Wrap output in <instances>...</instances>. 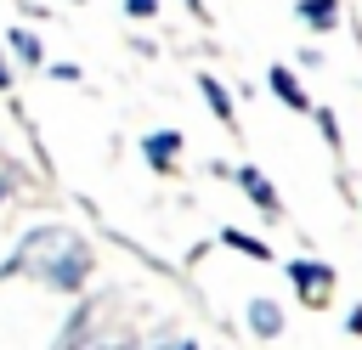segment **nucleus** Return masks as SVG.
Wrapping results in <instances>:
<instances>
[{
	"label": "nucleus",
	"instance_id": "f257e3e1",
	"mask_svg": "<svg viewBox=\"0 0 362 350\" xmlns=\"http://www.w3.org/2000/svg\"><path fill=\"white\" fill-rule=\"evenodd\" d=\"M17 265H34L51 288H79L85 282V265H90V254H85V243L79 237H68V231H34L28 243H23V254H17Z\"/></svg>",
	"mask_w": 362,
	"mask_h": 350
},
{
	"label": "nucleus",
	"instance_id": "f03ea898",
	"mask_svg": "<svg viewBox=\"0 0 362 350\" xmlns=\"http://www.w3.org/2000/svg\"><path fill=\"white\" fill-rule=\"evenodd\" d=\"M249 327H255L260 339H277V333H283V310H277L272 299H255V305H249Z\"/></svg>",
	"mask_w": 362,
	"mask_h": 350
},
{
	"label": "nucleus",
	"instance_id": "7ed1b4c3",
	"mask_svg": "<svg viewBox=\"0 0 362 350\" xmlns=\"http://www.w3.org/2000/svg\"><path fill=\"white\" fill-rule=\"evenodd\" d=\"M238 181H243V192H249L266 215H277V192H272V181H266L260 169H238Z\"/></svg>",
	"mask_w": 362,
	"mask_h": 350
},
{
	"label": "nucleus",
	"instance_id": "20e7f679",
	"mask_svg": "<svg viewBox=\"0 0 362 350\" xmlns=\"http://www.w3.org/2000/svg\"><path fill=\"white\" fill-rule=\"evenodd\" d=\"M288 277H294L300 288H311V299H322V288L334 282V271H328V265H300V260L288 265Z\"/></svg>",
	"mask_w": 362,
	"mask_h": 350
},
{
	"label": "nucleus",
	"instance_id": "39448f33",
	"mask_svg": "<svg viewBox=\"0 0 362 350\" xmlns=\"http://www.w3.org/2000/svg\"><path fill=\"white\" fill-rule=\"evenodd\" d=\"M272 90H277V96H283L294 113H305V107H311V102H305V90L294 85V73H288V68H272Z\"/></svg>",
	"mask_w": 362,
	"mask_h": 350
},
{
	"label": "nucleus",
	"instance_id": "423d86ee",
	"mask_svg": "<svg viewBox=\"0 0 362 350\" xmlns=\"http://www.w3.org/2000/svg\"><path fill=\"white\" fill-rule=\"evenodd\" d=\"M198 90L209 96L215 119H226V124H232V96H226V85H221V79H209V73H198Z\"/></svg>",
	"mask_w": 362,
	"mask_h": 350
},
{
	"label": "nucleus",
	"instance_id": "0eeeda50",
	"mask_svg": "<svg viewBox=\"0 0 362 350\" xmlns=\"http://www.w3.org/2000/svg\"><path fill=\"white\" fill-rule=\"evenodd\" d=\"M300 17H305L311 28H334V17H339V0H300Z\"/></svg>",
	"mask_w": 362,
	"mask_h": 350
},
{
	"label": "nucleus",
	"instance_id": "6e6552de",
	"mask_svg": "<svg viewBox=\"0 0 362 350\" xmlns=\"http://www.w3.org/2000/svg\"><path fill=\"white\" fill-rule=\"evenodd\" d=\"M175 147H181V135H175V130L147 135V158H153V164H170V158H175Z\"/></svg>",
	"mask_w": 362,
	"mask_h": 350
},
{
	"label": "nucleus",
	"instance_id": "1a4fd4ad",
	"mask_svg": "<svg viewBox=\"0 0 362 350\" xmlns=\"http://www.w3.org/2000/svg\"><path fill=\"white\" fill-rule=\"evenodd\" d=\"M11 51H17V56H23V62H28V68H34V62H40V40H34V34H28V28H17V34H11Z\"/></svg>",
	"mask_w": 362,
	"mask_h": 350
},
{
	"label": "nucleus",
	"instance_id": "9d476101",
	"mask_svg": "<svg viewBox=\"0 0 362 350\" xmlns=\"http://www.w3.org/2000/svg\"><path fill=\"white\" fill-rule=\"evenodd\" d=\"M226 243H232V248H243V254H255V260L266 254V243H255V237H243V231H226Z\"/></svg>",
	"mask_w": 362,
	"mask_h": 350
},
{
	"label": "nucleus",
	"instance_id": "9b49d317",
	"mask_svg": "<svg viewBox=\"0 0 362 350\" xmlns=\"http://www.w3.org/2000/svg\"><path fill=\"white\" fill-rule=\"evenodd\" d=\"M158 11V0H130V17H153Z\"/></svg>",
	"mask_w": 362,
	"mask_h": 350
},
{
	"label": "nucleus",
	"instance_id": "f8f14e48",
	"mask_svg": "<svg viewBox=\"0 0 362 350\" xmlns=\"http://www.w3.org/2000/svg\"><path fill=\"white\" fill-rule=\"evenodd\" d=\"M6 85H11V68H6V56H0V90H6Z\"/></svg>",
	"mask_w": 362,
	"mask_h": 350
},
{
	"label": "nucleus",
	"instance_id": "ddd939ff",
	"mask_svg": "<svg viewBox=\"0 0 362 350\" xmlns=\"http://www.w3.org/2000/svg\"><path fill=\"white\" fill-rule=\"evenodd\" d=\"M102 350H124V344H102Z\"/></svg>",
	"mask_w": 362,
	"mask_h": 350
},
{
	"label": "nucleus",
	"instance_id": "4468645a",
	"mask_svg": "<svg viewBox=\"0 0 362 350\" xmlns=\"http://www.w3.org/2000/svg\"><path fill=\"white\" fill-rule=\"evenodd\" d=\"M0 198H6V181H0Z\"/></svg>",
	"mask_w": 362,
	"mask_h": 350
},
{
	"label": "nucleus",
	"instance_id": "2eb2a0df",
	"mask_svg": "<svg viewBox=\"0 0 362 350\" xmlns=\"http://www.w3.org/2000/svg\"><path fill=\"white\" fill-rule=\"evenodd\" d=\"M175 350H192V344H175Z\"/></svg>",
	"mask_w": 362,
	"mask_h": 350
}]
</instances>
